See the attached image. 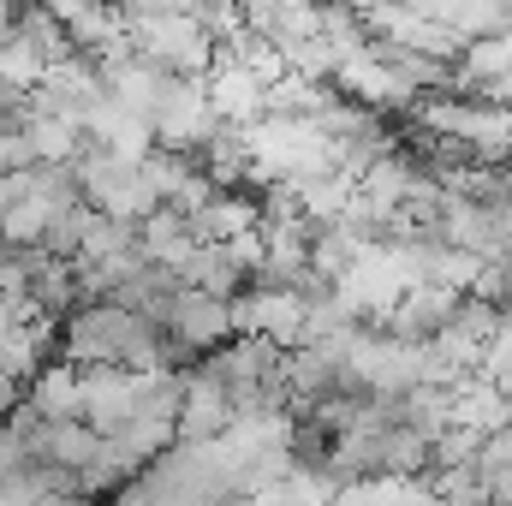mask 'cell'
I'll return each mask as SVG.
<instances>
[{"mask_svg":"<svg viewBox=\"0 0 512 506\" xmlns=\"http://www.w3.org/2000/svg\"><path fill=\"white\" fill-rule=\"evenodd\" d=\"M54 346L78 370H167V358H173V340L161 334V322L137 316L114 298L72 310V322L60 328Z\"/></svg>","mask_w":512,"mask_h":506,"instance_id":"1","label":"cell"}]
</instances>
